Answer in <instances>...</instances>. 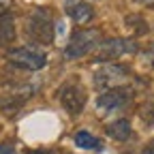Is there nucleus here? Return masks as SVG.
<instances>
[{
  "label": "nucleus",
  "mask_w": 154,
  "mask_h": 154,
  "mask_svg": "<svg viewBox=\"0 0 154 154\" xmlns=\"http://www.w3.org/2000/svg\"><path fill=\"white\" fill-rule=\"evenodd\" d=\"M26 32H28V36L32 38V41H36V43H43V45L51 43V38H54V24H51L49 13L43 11V9L34 11L30 15V19H28Z\"/></svg>",
  "instance_id": "f257e3e1"
},
{
  "label": "nucleus",
  "mask_w": 154,
  "mask_h": 154,
  "mask_svg": "<svg viewBox=\"0 0 154 154\" xmlns=\"http://www.w3.org/2000/svg\"><path fill=\"white\" fill-rule=\"evenodd\" d=\"M99 30H77L73 36H71V41L64 49V56L69 58V60H75V58H82L86 56L88 51H92L96 45H99Z\"/></svg>",
  "instance_id": "f03ea898"
},
{
  "label": "nucleus",
  "mask_w": 154,
  "mask_h": 154,
  "mask_svg": "<svg viewBox=\"0 0 154 154\" xmlns=\"http://www.w3.org/2000/svg\"><path fill=\"white\" fill-rule=\"evenodd\" d=\"M9 60L17 66H22V69H28V71H38V69H43L45 62H47V58L43 51H36L32 47H15L9 51Z\"/></svg>",
  "instance_id": "7ed1b4c3"
},
{
  "label": "nucleus",
  "mask_w": 154,
  "mask_h": 154,
  "mask_svg": "<svg viewBox=\"0 0 154 154\" xmlns=\"http://www.w3.org/2000/svg\"><path fill=\"white\" fill-rule=\"evenodd\" d=\"M128 99H131V88H113V90H107L105 94L99 96L96 107H99L103 113H109V111H113V109L126 105Z\"/></svg>",
  "instance_id": "20e7f679"
},
{
  "label": "nucleus",
  "mask_w": 154,
  "mask_h": 154,
  "mask_svg": "<svg viewBox=\"0 0 154 154\" xmlns=\"http://www.w3.org/2000/svg\"><path fill=\"white\" fill-rule=\"evenodd\" d=\"M135 51V43L133 41H126V38H113V41H107L101 45L99 54H96V60L99 62H105V60H116L124 54H131Z\"/></svg>",
  "instance_id": "39448f33"
},
{
  "label": "nucleus",
  "mask_w": 154,
  "mask_h": 154,
  "mask_svg": "<svg viewBox=\"0 0 154 154\" xmlns=\"http://www.w3.org/2000/svg\"><path fill=\"white\" fill-rule=\"evenodd\" d=\"M60 103H62V107L69 113H73V116L79 113L84 109V105H86V92H84V88L75 86V84L64 86L62 92H60Z\"/></svg>",
  "instance_id": "423d86ee"
},
{
  "label": "nucleus",
  "mask_w": 154,
  "mask_h": 154,
  "mask_svg": "<svg viewBox=\"0 0 154 154\" xmlns=\"http://www.w3.org/2000/svg\"><path fill=\"white\" fill-rule=\"evenodd\" d=\"M128 73L126 66H120V64H107L103 66L99 73L94 75V84L96 86H109V84H116L120 79V77H124Z\"/></svg>",
  "instance_id": "0eeeda50"
},
{
  "label": "nucleus",
  "mask_w": 154,
  "mask_h": 154,
  "mask_svg": "<svg viewBox=\"0 0 154 154\" xmlns=\"http://www.w3.org/2000/svg\"><path fill=\"white\" fill-rule=\"evenodd\" d=\"M15 36V26H13V17L9 9L0 7V43H7Z\"/></svg>",
  "instance_id": "6e6552de"
},
{
  "label": "nucleus",
  "mask_w": 154,
  "mask_h": 154,
  "mask_svg": "<svg viewBox=\"0 0 154 154\" xmlns=\"http://www.w3.org/2000/svg\"><path fill=\"white\" fill-rule=\"evenodd\" d=\"M107 135L116 141H126L131 137V122L128 120H116L107 126Z\"/></svg>",
  "instance_id": "1a4fd4ad"
},
{
  "label": "nucleus",
  "mask_w": 154,
  "mask_h": 154,
  "mask_svg": "<svg viewBox=\"0 0 154 154\" xmlns=\"http://www.w3.org/2000/svg\"><path fill=\"white\" fill-rule=\"evenodd\" d=\"M69 15H71V19H75L77 24H86V22L92 19L94 11H92V7L88 2H77L73 7H69Z\"/></svg>",
  "instance_id": "9d476101"
},
{
  "label": "nucleus",
  "mask_w": 154,
  "mask_h": 154,
  "mask_svg": "<svg viewBox=\"0 0 154 154\" xmlns=\"http://www.w3.org/2000/svg\"><path fill=\"white\" fill-rule=\"evenodd\" d=\"M75 143L79 146V148H84V150H103V143L94 137V135H90V133H86V131H82V133H77L75 135Z\"/></svg>",
  "instance_id": "9b49d317"
},
{
  "label": "nucleus",
  "mask_w": 154,
  "mask_h": 154,
  "mask_svg": "<svg viewBox=\"0 0 154 154\" xmlns=\"http://www.w3.org/2000/svg\"><path fill=\"white\" fill-rule=\"evenodd\" d=\"M126 24H137V26H131V28H135V32H139V34H143L148 28H146V22L141 17H137V15H133V17H126Z\"/></svg>",
  "instance_id": "f8f14e48"
},
{
  "label": "nucleus",
  "mask_w": 154,
  "mask_h": 154,
  "mask_svg": "<svg viewBox=\"0 0 154 154\" xmlns=\"http://www.w3.org/2000/svg\"><path fill=\"white\" fill-rule=\"evenodd\" d=\"M0 154H17V152H15V148L11 143H2L0 146Z\"/></svg>",
  "instance_id": "ddd939ff"
},
{
  "label": "nucleus",
  "mask_w": 154,
  "mask_h": 154,
  "mask_svg": "<svg viewBox=\"0 0 154 154\" xmlns=\"http://www.w3.org/2000/svg\"><path fill=\"white\" fill-rule=\"evenodd\" d=\"M141 154H154V141H152L148 148H143V152H141Z\"/></svg>",
  "instance_id": "4468645a"
},
{
  "label": "nucleus",
  "mask_w": 154,
  "mask_h": 154,
  "mask_svg": "<svg viewBox=\"0 0 154 154\" xmlns=\"http://www.w3.org/2000/svg\"><path fill=\"white\" fill-rule=\"evenodd\" d=\"M148 58H150V62L154 64V45H152V47L148 49Z\"/></svg>",
  "instance_id": "2eb2a0df"
},
{
  "label": "nucleus",
  "mask_w": 154,
  "mask_h": 154,
  "mask_svg": "<svg viewBox=\"0 0 154 154\" xmlns=\"http://www.w3.org/2000/svg\"><path fill=\"white\" fill-rule=\"evenodd\" d=\"M148 111H150V113H148V118H150V120H154V103H152V107H150Z\"/></svg>",
  "instance_id": "dca6fc26"
},
{
  "label": "nucleus",
  "mask_w": 154,
  "mask_h": 154,
  "mask_svg": "<svg viewBox=\"0 0 154 154\" xmlns=\"http://www.w3.org/2000/svg\"><path fill=\"white\" fill-rule=\"evenodd\" d=\"M32 154H54V152H45V150H41V152H32Z\"/></svg>",
  "instance_id": "f3484780"
}]
</instances>
